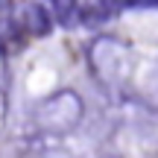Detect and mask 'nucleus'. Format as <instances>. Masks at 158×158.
<instances>
[{
  "label": "nucleus",
  "instance_id": "1",
  "mask_svg": "<svg viewBox=\"0 0 158 158\" xmlns=\"http://www.w3.org/2000/svg\"><path fill=\"white\" fill-rule=\"evenodd\" d=\"M82 100L73 91H56L35 106V126L47 135H68L82 120Z\"/></svg>",
  "mask_w": 158,
  "mask_h": 158
},
{
  "label": "nucleus",
  "instance_id": "2",
  "mask_svg": "<svg viewBox=\"0 0 158 158\" xmlns=\"http://www.w3.org/2000/svg\"><path fill=\"white\" fill-rule=\"evenodd\" d=\"M18 23H21V29L27 35H32V38H47V35L53 32V27H56V18H53L50 6L41 3V0H27V3L21 6V12H18Z\"/></svg>",
  "mask_w": 158,
  "mask_h": 158
},
{
  "label": "nucleus",
  "instance_id": "3",
  "mask_svg": "<svg viewBox=\"0 0 158 158\" xmlns=\"http://www.w3.org/2000/svg\"><path fill=\"white\" fill-rule=\"evenodd\" d=\"M23 29L18 21H9V18H0V50L6 53H21L23 50Z\"/></svg>",
  "mask_w": 158,
  "mask_h": 158
},
{
  "label": "nucleus",
  "instance_id": "4",
  "mask_svg": "<svg viewBox=\"0 0 158 158\" xmlns=\"http://www.w3.org/2000/svg\"><path fill=\"white\" fill-rule=\"evenodd\" d=\"M126 9H158V0H123Z\"/></svg>",
  "mask_w": 158,
  "mask_h": 158
},
{
  "label": "nucleus",
  "instance_id": "5",
  "mask_svg": "<svg viewBox=\"0 0 158 158\" xmlns=\"http://www.w3.org/2000/svg\"><path fill=\"white\" fill-rule=\"evenodd\" d=\"M117 3H120V6H123V0H117Z\"/></svg>",
  "mask_w": 158,
  "mask_h": 158
}]
</instances>
